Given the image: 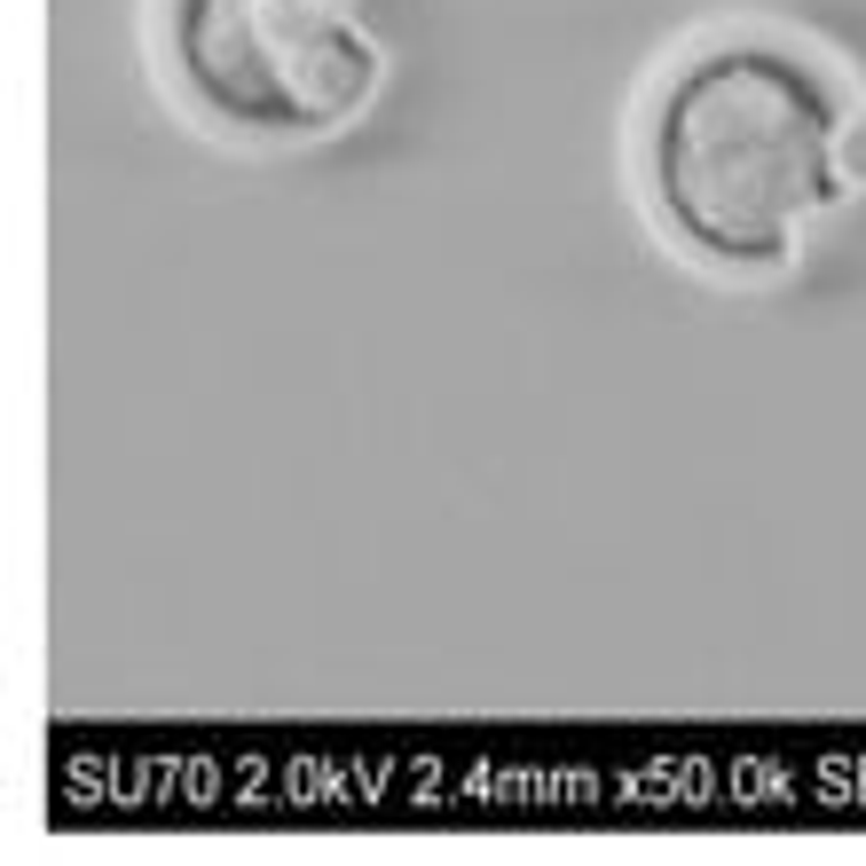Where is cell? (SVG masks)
Wrapping results in <instances>:
<instances>
[{
  "label": "cell",
  "mask_w": 866,
  "mask_h": 866,
  "mask_svg": "<svg viewBox=\"0 0 866 866\" xmlns=\"http://www.w3.org/2000/svg\"><path fill=\"white\" fill-rule=\"evenodd\" d=\"M843 87L788 40H709L646 103L654 221L709 269H788L804 221L843 198Z\"/></svg>",
  "instance_id": "1"
},
{
  "label": "cell",
  "mask_w": 866,
  "mask_h": 866,
  "mask_svg": "<svg viewBox=\"0 0 866 866\" xmlns=\"http://www.w3.org/2000/svg\"><path fill=\"white\" fill-rule=\"evenodd\" d=\"M165 63L190 111L244 142L339 134L386 71L346 0H165Z\"/></svg>",
  "instance_id": "2"
}]
</instances>
